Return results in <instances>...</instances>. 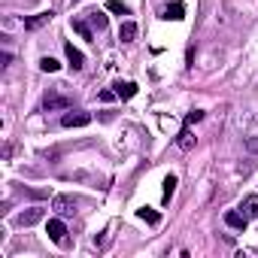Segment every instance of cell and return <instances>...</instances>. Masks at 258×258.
Masks as SVG:
<instances>
[{"mask_svg": "<svg viewBox=\"0 0 258 258\" xmlns=\"http://www.w3.org/2000/svg\"><path fill=\"white\" fill-rule=\"evenodd\" d=\"M88 121H91V115H88V112H67V115L61 118V124H64V127H85Z\"/></svg>", "mask_w": 258, "mask_h": 258, "instance_id": "cell-6", "label": "cell"}, {"mask_svg": "<svg viewBox=\"0 0 258 258\" xmlns=\"http://www.w3.org/2000/svg\"><path fill=\"white\" fill-rule=\"evenodd\" d=\"M137 216H140L143 222H149V225H158V219H161L152 207H140V210H137Z\"/></svg>", "mask_w": 258, "mask_h": 258, "instance_id": "cell-14", "label": "cell"}, {"mask_svg": "<svg viewBox=\"0 0 258 258\" xmlns=\"http://www.w3.org/2000/svg\"><path fill=\"white\" fill-rule=\"evenodd\" d=\"M201 118H204V112H201V109H195V112H188L185 124H195V121H201Z\"/></svg>", "mask_w": 258, "mask_h": 258, "instance_id": "cell-20", "label": "cell"}, {"mask_svg": "<svg viewBox=\"0 0 258 258\" xmlns=\"http://www.w3.org/2000/svg\"><path fill=\"white\" fill-rule=\"evenodd\" d=\"M64 52H67V61H70V67H73V70H79V67L85 64L82 52H79V49H73V43H67V46H64Z\"/></svg>", "mask_w": 258, "mask_h": 258, "instance_id": "cell-8", "label": "cell"}, {"mask_svg": "<svg viewBox=\"0 0 258 258\" xmlns=\"http://www.w3.org/2000/svg\"><path fill=\"white\" fill-rule=\"evenodd\" d=\"M43 216H46V210H43V207H31V210H25V213H19V216H16V225L31 228V225H37Z\"/></svg>", "mask_w": 258, "mask_h": 258, "instance_id": "cell-3", "label": "cell"}, {"mask_svg": "<svg viewBox=\"0 0 258 258\" xmlns=\"http://www.w3.org/2000/svg\"><path fill=\"white\" fill-rule=\"evenodd\" d=\"M106 10H109V13H118V16H127V13H131V10H127V4H121V0H109Z\"/></svg>", "mask_w": 258, "mask_h": 258, "instance_id": "cell-18", "label": "cell"}, {"mask_svg": "<svg viewBox=\"0 0 258 258\" xmlns=\"http://www.w3.org/2000/svg\"><path fill=\"white\" fill-rule=\"evenodd\" d=\"M246 222H249V219H246L243 213H234V210H231V213H225V225H228V228L243 231V228H246Z\"/></svg>", "mask_w": 258, "mask_h": 258, "instance_id": "cell-9", "label": "cell"}, {"mask_svg": "<svg viewBox=\"0 0 258 258\" xmlns=\"http://www.w3.org/2000/svg\"><path fill=\"white\" fill-rule=\"evenodd\" d=\"M195 146V137H191V124H185L179 131V149H191Z\"/></svg>", "mask_w": 258, "mask_h": 258, "instance_id": "cell-13", "label": "cell"}, {"mask_svg": "<svg viewBox=\"0 0 258 258\" xmlns=\"http://www.w3.org/2000/svg\"><path fill=\"white\" fill-rule=\"evenodd\" d=\"M52 210H55L58 216H64V219H67V216H73V213H76V201H73L70 195H55V198H52Z\"/></svg>", "mask_w": 258, "mask_h": 258, "instance_id": "cell-1", "label": "cell"}, {"mask_svg": "<svg viewBox=\"0 0 258 258\" xmlns=\"http://www.w3.org/2000/svg\"><path fill=\"white\" fill-rule=\"evenodd\" d=\"M67 106H70V100H67L64 94L49 91V94L43 97V109H46V112H52V109H67Z\"/></svg>", "mask_w": 258, "mask_h": 258, "instance_id": "cell-4", "label": "cell"}, {"mask_svg": "<svg viewBox=\"0 0 258 258\" xmlns=\"http://www.w3.org/2000/svg\"><path fill=\"white\" fill-rule=\"evenodd\" d=\"M52 10H46V13H37V16H31V19H25V31H40L43 25H49L52 22Z\"/></svg>", "mask_w": 258, "mask_h": 258, "instance_id": "cell-5", "label": "cell"}, {"mask_svg": "<svg viewBox=\"0 0 258 258\" xmlns=\"http://www.w3.org/2000/svg\"><path fill=\"white\" fill-rule=\"evenodd\" d=\"M40 67H43V70H46V73H55V70H58V67H61V64H58V61H55V58H43V61H40Z\"/></svg>", "mask_w": 258, "mask_h": 258, "instance_id": "cell-19", "label": "cell"}, {"mask_svg": "<svg viewBox=\"0 0 258 258\" xmlns=\"http://www.w3.org/2000/svg\"><path fill=\"white\" fill-rule=\"evenodd\" d=\"M88 22H91V25H94L97 31H103V28H106V16H103L100 10H94V13H88Z\"/></svg>", "mask_w": 258, "mask_h": 258, "instance_id": "cell-16", "label": "cell"}, {"mask_svg": "<svg viewBox=\"0 0 258 258\" xmlns=\"http://www.w3.org/2000/svg\"><path fill=\"white\" fill-rule=\"evenodd\" d=\"M240 210H243V216H246V219H255V216H258V195H249V198L243 201V207H240Z\"/></svg>", "mask_w": 258, "mask_h": 258, "instance_id": "cell-10", "label": "cell"}, {"mask_svg": "<svg viewBox=\"0 0 258 258\" xmlns=\"http://www.w3.org/2000/svg\"><path fill=\"white\" fill-rule=\"evenodd\" d=\"M173 191H176V176H167V179H164V195H161V198H164V204L173 198Z\"/></svg>", "mask_w": 258, "mask_h": 258, "instance_id": "cell-17", "label": "cell"}, {"mask_svg": "<svg viewBox=\"0 0 258 258\" xmlns=\"http://www.w3.org/2000/svg\"><path fill=\"white\" fill-rule=\"evenodd\" d=\"M73 31H76V34H79L82 40H91V37H94V34H91V28H88V25H85L82 19H73Z\"/></svg>", "mask_w": 258, "mask_h": 258, "instance_id": "cell-15", "label": "cell"}, {"mask_svg": "<svg viewBox=\"0 0 258 258\" xmlns=\"http://www.w3.org/2000/svg\"><path fill=\"white\" fill-rule=\"evenodd\" d=\"M112 97H118L115 91H100V100H112Z\"/></svg>", "mask_w": 258, "mask_h": 258, "instance_id": "cell-22", "label": "cell"}, {"mask_svg": "<svg viewBox=\"0 0 258 258\" xmlns=\"http://www.w3.org/2000/svg\"><path fill=\"white\" fill-rule=\"evenodd\" d=\"M134 37H137V25H134V22H124V25L118 28V40H121V43H131Z\"/></svg>", "mask_w": 258, "mask_h": 258, "instance_id": "cell-11", "label": "cell"}, {"mask_svg": "<svg viewBox=\"0 0 258 258\" xmlns=\"http://www.w3.org/2000/svg\"><path fill=\"white\" fill-rule=\"evenodd\" d=\"M112 88H115V94H118V97H124V100L137 94V85H134V82H115Z\"/></svg>", "mask_w": 258, "mask_h": 258, "instance_id": "cell-12", "label": "cell"}, {"mask_svg": "<svg viewBox=\"0 0 258 258\" xmlns=\"http://www.w3.org/2000/svg\"><path fill=\"white\" fill-rule=\"evenodd\" d=\"M161 19H173V22H179V19H185V7L179 4V0H173V4H167V7L161 10Z\"/></svg>", "mask_w": 258, "mask_h": 258, "instance_id": "cell-7", "label": "cell"}, {"mask_svg": "<svg viewBox=\"0 0 258 258\" xmlns=\"http://www.w3.org/2000/svg\"><path fill=\"white\" fill-rule=\"evenodd\" d=\"M246 149L249 152H258V137H246Z\"/></svg>", "mask_w": 258, "mask_h": 258, "instance_id": "cell-21", "label": "cell"}, {"mask_svg": "<svg viewBox=\"0 0 258 258\" xmlns=\"http://www.w3.org/2000/svg\"><path fill=\"white\" fill-rule=\"evenodd\" d=\"M46 234H49V240H52V243H58V246H64V243H67V228H64V222H61V219H49Z\"/></svg>", "mask_w": 258, "mask_h": 258, "instance_id": "cell-2", "label": "cell"}]
</instances>
